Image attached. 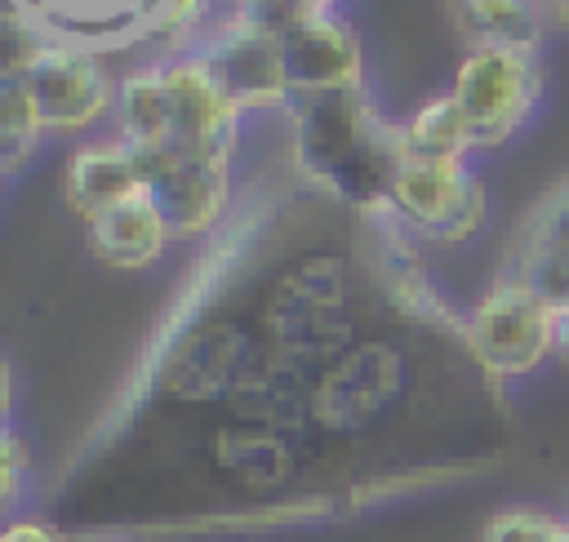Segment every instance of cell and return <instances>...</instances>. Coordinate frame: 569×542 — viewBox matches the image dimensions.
Returning a JSON list of instances; mask_svg holds the SVG:
<instances>
[{"mask_svg": "<svg viewBox=\"0 0 569 542\" xmlns=\"http://www.w3.org/2000/svg\"><path fill=\"white\" fill-rule=\"evenodd\" d=\"M164 89H169V111H173V138L160 151H187V155H209V160H231L236 138H240V107L222 93L213 71L196 49L160 58Z\"/></svg>", "mask_w": 569, "mask_h": 542, "instance_id": "cell-9", "label": "cell"}, {"mask_svg": "<svg viewBox=\"0 0 569 542\" xmlns=\"http://www.w3.org/2000/svg\"><path fill=\"white\" fill-rule=\"evenodd\" d=\"M520 235L569 249V178H565V182H556V187L533 204V213H529V222H525V231H520Z\"/></svg>", "mask_w": 569, "mask_h": 542, "instance_id": "cell-19", "label": "cell"}, {"mask_svg": "<svg viewBox=\"0 0 569 542\" xmlns=\"http://www.w3.org/2000/svg\"><path fill=\"white\" fill-rule=\"evenodd\" d=\"M396 142H400V160H445V164H467L476 147V133L462 116V107L453 102V93H440L431 102H422L409 120L396 124Z\"/></svg>", "mask_w": 569, "mask_h": 542, "instance_id": "cell-14", "label": "cell"}, {"mask_svg": "<svg viewBox=\"0 0 569 542\" xmlns=\"http://www.w3.org/2000/svg\"><path fill=\"white\" fill-rule=\"evenodd\" d=\"M280 67L293 98L365 89L360 36L342 13H316L280 31Z\"/></svg>", "mask_w": 569, "mask_h": 542, "instance_id": "cell-10", "label": "cell"}, {"mask_svg": "<svg viewBox=\"0 0 569 542\" xmlns=\"http://www.w3.org/2000/svg\"><path fill=\"white\" fill-rule=\"evenodd\" d=\"M22 466H27V458H22V440L9 431V435H4V502H18Z\"/></svg>", "mask_w": 569, "mask_h": 542, "instance_id": "cell-20", "label": "cell"}, {"mask_svg": "<svg viewBox=\"0 0 569 542\" xmlns=\"http://www.w3.org/2000/svg\"><path fill=\"white\" fill-rule=\"evenodd\" d=\"M49 40H71L93 53L129 49L138 40L160 44L164 58L196 49L213 22L209 0H9Z\"/></svg>", "mask_w": 569, "mask_h": 542, "instance_id": "cell-2", "label": "cell"}, {"mask_svg": "<svg viewBox=\"0 0 569 542\" xmlns=\"http://www.w3.org/2000/svg\"><path fill=\"white\" fill-rule=\"evenodd\" d=\"M458 22L471 44H525L538 49L551 22L547 0H458Z\"/></svg>", "mask_w": 569, "mask_h": 542, "instance_id": "cell-15", "label": "cell"}, {"mask_svg": "<svg viewBox=\"0 0 569 542\" xmlns=\"http://www.w3.org/2000/svg\"><path fill=\"white\" fill-rule=\"evenodd\" d=\"M44 120L22 84V76H0V173L13 182L22 164L36 155V142L44 138Z\"/></svg>", "mask_w": 569, "mask_h": 542, "instance_id": "cell-16", "label": "cell"}, {"mask_svg": "<svg viewBox=\"0 0 569 542\" xmlns=\"http://www.w3.org/2000/svg\"><path fill=\"white\" fill-rule=\"evenodd\" d=\"M84 235H89L93 258H102L107 267H124V271L160 262V253L173 240L164 213L151 204L147 191L124 200V204H116V209H107V213H98L93 222H84Z\"/></svg>", "mask_w": 569, "mask_h": 542, "instance_id": "cell-12", "label": "cell"}, {"mask_svg": "<svg viewBox=\"0 0 569 542\" xmlns=\"http://www.w3.org/2000/svg\"><path fill=\"white\" fill-rule=\"evenodd\" d=\"M142 191L147 187H142V169L133 160V147L116 133L84 138L67 160V204L84 222H93L98 213H107V209H116Z\"/></svg>", "mask_w": 569, "mask_h": 542, "instance_id": "cell-11", "label": "cell"}, {"mask_svg": "<svg viewBox=\"0 0 569 542\" xmlns=\"http://www.w3.org/2000/svg\"><path fill=\"white\" fill-rule=\"evenodd\" d=\"M507 275L525 284L551 315H569V249L520 235Z\"/></svg>", "mask_w": 569, "mask_h": 542, "instance_id": "cell-17", "label": "cell"}, {"mask_svg": "<svg viewBox=\"0 0 569 542\" xmlns=\"http://www.w3.org/2000/svg\"><path fill=\"white\" fill-rule=\"evenodd\" d=\"M551 355L560 360V369H569V315H556V347Z\"/></svg>", "mask_w": 569, "mask_h": 542, "instance_id": "cell-22", "label": "cell"}, {"mask_svg": "<svg viewBox=\"0 0 569 542\" xmlns=\"http://www.w3.org/2000/svg\"><path fill=\"white\" fill-rule=\"evenodd\" d=\"M22 76L40 120L49 133H93L116 111V84L102 67V58L71 40H44Z\"/></svg>", "mask_w": 569, "mask_h": 542, "instance_id": "cell-5", "label": "cell"}, {"mask_svg": "<svg viewBox=\"0 0 569 542\" xmlns=\"http://www.w3.org/2000/svg\"><path fill=\"white\" fill-rule=\"evenodd\" d=\"M4 542H67V538H58V533H53V529H44V524L22 520V524H9Z\"/></svg>", "mask_w": 569, "mask_h": 542, "instance_id": "cell-21", "label": "cell"}, {"mask_svg": "<svg viewBox=\"0 0 569 542\" xmlns=\"http://www.w3.org/2000/svg\"><path fill=\"white\" fill-rule=\"evenodd\" d=\"M480 542H569V524L533 506H511L485 520Z\"/></svg>", "mask_w": 569, "mask_h": 542, "instance_id": "cell-18", "label": "cell"}, {"mask_svg": "<svg viewBox=\"0 0 569 542\" xmlns=\"http://www.w3.org/2000/svg\"><path fill=\"white\" fill-rule=\"evenodd\" d=\"M293 164L338 200L382 213L400 169L396 124L369 107L365 89L293 98Z\"/></svg>", "mask_w": 569, "mask_h": 542, "instance_id": "cell-1", "label": "cell"}, {"mask_svg": "<svg viewBox=\"0 0 569 542\" xmlns=\"http://www.w3.org/2000/svg\"><path fill=\"white\" fill-rule=\"evenodd\" d=\"M547 9H551V22H560L569 31V0H547Z\"/></svg>", "mask_w": 569, "mask_h": 542, "instance_id": "cell-23", "label": "cell"}, {"mask_svg": "<svg viewBox=\"0 0 569 542\" xmlns=\"http://www.w3.org/2000/svg\"><path fill=\"white\" fill-rule=\"evenodd\" d=\"M449 93L462 107L476 147H502L542 98V53L525 44H471Z\"/></svg>", "mask_w": 569, "mask_h": 542, "instance_id": "cell-3", "label": "cell"}, {"mask_svg": "<svg viewBox=\"0 0 569 542\" xmlns=\"http://www.w3.org/2000/svg\"><path fill=\"white\" fill-rule=\"evenodd\" d=\"M462 342L493 378L533 373L556 347V315L511 275H502L462 320Z\"/></svg>", "mask_w": 569, "mask_h": 542, "instance_id": "cell-6", "label": "cell"}, {"mask_svg": "<svg viewBox=\"0 0 569 542\" xmlns=\"http://www.w3.org/2000/svg\"><path fill=\"white\" fill-rule=\"evenodd\" d=\"M116 138H124L133 151H160L173 138V111H169V89H164V71L160 58L147 67H133L120 84H116Z\"/></svg>", "mask_w": 569, "mask_h": 542, "instance_id": "cell-13", "label": "cell"}, {"mask_svg": "<svg viewBox=\"0 0 569 542\" xmlns=\"http://www.w3.org/2000/svg\"><path fill=\"white\" fill-rule=\"evenodd\" d=\"M196 53L204 58V67L213 71V80L222 84V93L244 111H271V107H284L293 102L289 93V80H284V67H280V36L244 13H227L218 18Z\"/></svg>", "mask_w": 569, "mask_h": 542, "instance_id": "cell-7", "label": "cell"}, {"mask_svg": "<svg viewBox=\"0 0 569 542\" xmlns=\"http://www.w3.org/2000/svg\"><path fill=\"white\" fill-rule=\"evenodd\" d=\"M151 204L164 213L173 240L209 235L231 209V160L187 151H133Z\"/></svg>", "mask_w": 569, "mask_h": 542, "instance_id": "cell-8", "label": "cell"}, {"mask_svg": "<svg viewBox=\"0 0 569 542\" xmlns=\"http://www.w3.org/2000/svg\"><path fill=\"white\" fill-rule=\"evenodd\" d=\"M387 213L396 227L431 240V244H462L485 227L489 195L485 182L476 178L471 160L467 164H445V160H400Z\"/></svg>", "mask_w": 569, "mask_h": 542, "instance_id": "cell-4", "label": "cell"}]
</instances>
